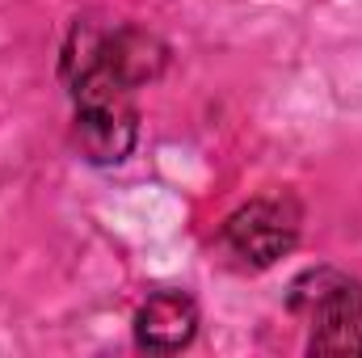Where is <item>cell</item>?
<instances>
[{"mask_svg":"<svg viewBox=\"0 0 362 358\" xmlns=\"http://www.w3.org/2000/svg\"><path fill=\"white\" fill-rule=\"evenodd\" d=\"M165 68V42L139 25L76 21L64 51V81L72 97L85 93H135Z\"/></svg>","mask_w":362,"mask_h":358,"instance_id":"obj_1","label":"cell"},{"mask_svg":"<svg viewBox=\"0 0 362 358\" xmlns=\"http://www.w3.org/2000/svg\"><path fill=\"white\" fill-rule=\"evenodd\" d=\"M291 312L312 325V354H362V282L341 270H308L291 282Z\"/></svg>","mask_w":362,"mask_h":358,"instance_id":"obj_2","label":"cell"},{"mask_svg":"<svg viewBox=\"0 0 362 358\" xmlns=\"http://www.w3.org/2000/svg\"><path fill=\"white\" fill-rule=\"evenodd\" d=\"M295 241H299V207L286 194L253 198L223 224V245L232 249V258H240L253 270L274 266L282 253L295 249Z\"/></svg>","mask_w":362,"mask_h":358,"instance_id":"obj_3","label":"cell"},{"mask_svg":"<svg viewBox=\"0 0 362 358\" xmlns=\"http://www.w3.org/2000/svg\"><path fill=\"white\" fill-rule=\"evenodd\" d=\"M76 105V144L93 165H118L135 148V101L131 93H85Z\"/></svg>","mask_w":362,"mask_h":358,"instance_id":"obj_4","label":"cell"},{"mask_svg":"<svg viewBox=\"0 0 362 358\" xmlns=\"http://www.w3.org/2000/svg\"><path fill=\"white\" fill-rule=\"evenodd\" d=\"M198 333V304L185 291H156L135 312V342L156 354L185 350Z\"/></svg>","mask_w":362,"mask_h":358,"instance_id":"obj_5","label":"cell"}]
</instances>
